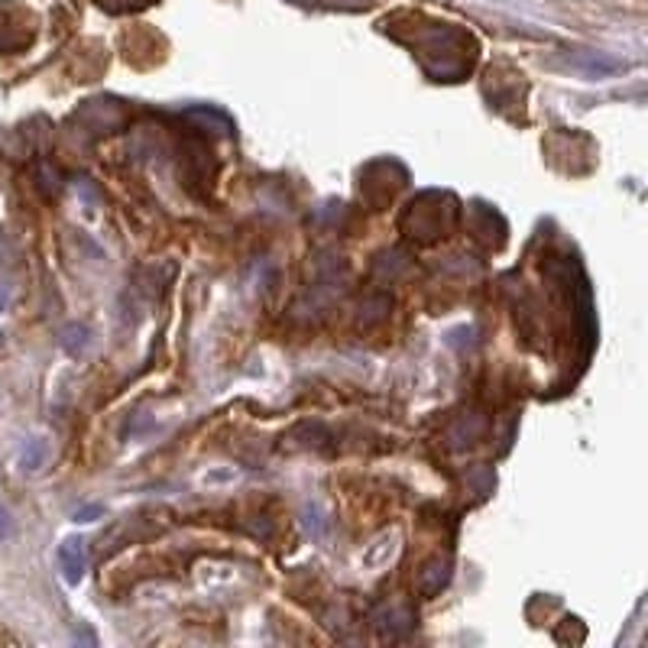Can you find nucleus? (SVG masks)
Masks as SVG:
<instances>
[{
  "instance_id": "nucleus-8",
  "label": "nucleus",
  "mask_w": 648,
  "mask_h": 648,
  "mask_svg": "<svg viewBox=\"0 0 648 648\" xmlns=\"http://www.w3.org/2000/svg\"><path fill=\"white\" fill-rule=\"evenodd\" d=\"M10 528H13V519H10V512H7V509L0 505V542H3L7 535H10Z\"/></svg>"
},
{
  "instance_id": "nucleus-4",
  "label": "nucleus",
  "mask_w": 648,
  "mask_h": 648,
  "mask_svg": "<svg viewBox=\"0 0 648 648\" xmlns=\"http://www.w3.org/2000/svg\"><path fill=\"white\" fill-rule=\"evenodd\" d=\"M447 577H451V571H447V565H441V561H434L432 568L422 575V580H419V587H422V593L425 596H434L444 583H447Z\"/></svg>"
},
{
  "instance_id": "nucleus-5",
  "label": "nucleus",
  "mask_w": 648,
  "mask_h": 648,
  "mask_svg": "<svg viewBox=\"0 0 648 648\" xmlns=\"http://www.w3.org/2000/svg\"><path fill=\"white\" fill-rule=\"evenodd\" d=\"M393 552H396V538H393V535H383V538L376 542V548L363 555V561H366L370 568H376V565H383L386 558H393Z\"/></svg>"
},
{
  "instance_id": "nucleus-7",
  "label": "nucleus",
  "mask_w": 648,
  "mask_h": 648,
  "mask_svg": "<svg viewBox=\"0 0 648 648\" xmlns=\"http://www.w3.org/2000/svg\"><path fill=\"white\" fill-rule=\"evenodd\" d=\"M104 515V505L91 503V505H81V509H75L72 522H81V525H88V522H98Z\"/></svg>"
},
{
  "instance_id": "nucleus-2",
  "label": "nucleus",
  "mask_w": 648,
  "mask_h": 648,
  "mask_svg": "<svg viewBox=\"0 0 648 648\" xmlns=\"http://www.w3.org/2000/svg\"><path fill=\"white\" fill-rule=\"evenodd\" d=\"M43 461H46V444H43L39 437L26 441L23 451H20V467H23L26 474H36V470L43 467Z\"/></svg>"
},
{
  "instance_id": "nucleus-6",
  "label": "nucleus",
  "mask_w": 648,
  "mask_h": 648,
  "mask_svg": "<svg viewBox=\"0 0 648 648\" xmlns=\"http://www.w3.org/2000/svg\"><path fill=\"white\" fill-rule=\"evenodd\" d=\"M305 528H308L311 538H321V535H325L328 525H325V515H321L318 505H308V509H305Z\"/></svg>"
},
{
  "instance_id": "nucleus-3",
  "label": "nucleus",
  "mask_w": 648,
  "mask_h": 648,
  "mask_svg": "<svg viewBox=\"0 0 648 648\" xmlns=\"http://www.w3.org/2000/svg\"><path fill=\"white\" fill-rule=\"evenodd\" d=\"M88 344H91V331L84 328V325H69L66 331H62V348L78 357V354H84L88 351Z\"/></svg>"
},
{
  "instance_id": "nucleus-1",
  "label": "nucleus",
  "mask_w": 648,
  "mask_h": 648,
  "mask_svg": "<svg viewBox=\"0 0 648 648\" xmlns=\"http://www.w3.org/2000/svg\"><path fill=\"white\" fill-rule=\"evenodd\" d=\"M59 568H62V577L69 583H78L84 571H88V555H84V542L81 538H69L59 545Z\"/></svg>"
},
{
  "instance_id": "nucleus-9",
  "label": "nucleus",
  "mask_w": 648,
  "mask_h": 648,
  "mask_svg": "<svg viewBox=\"0 0 648 648\" xmlns=\"http://www.w3.org/2000/svg\"><path fill=\"white\" fill-rule=\"evenodd\" d=\"M7 295H10V286L0 283V311H3V305H7Z\"/></svg>"
}]
</instances>
